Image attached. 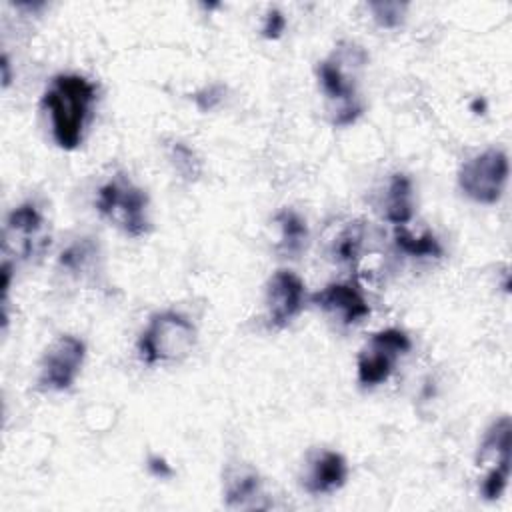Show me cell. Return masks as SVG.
<instances>
[{"label": "cell", "mask_w": 512, "mask_h": 512, "mask_svg": "<svg viewBox=\"0 0 512 512\" xmlns=\"http://www.w3.org/2000/svg\"><path fill=\"white\" fill-rule=\"evenodd\" d=\"M196 344L194 324L180 312L164 310L150 318L138 338V354L146 364L182 360Z\"/></svg>", "instance_id": "obj_2"}, {"label": "cell", "mask_w": 512, "mask_h": 512, "mask_svg": "<svg viewBox=\"0 0 512 512\" xmlns=\"http://www.w3.org/2000/svg\"><path fill=\"white\" fill-rule=\"evenodd\" d=\"M94 100L96 88L86 76L68 72L52 78L42 104L50 116L52 138L60 148L74 150L80 146Z\"/></svg>", "instance_id": "obj_1"}, {"label": "cell", "mask_w": 512, "mask_h": 512, "mask_svg": "<svg viewBox=\"0 0 512 512\" xmlns=\"http://www.w3.org/2000/svg\"><path fill=\"white\" fill-rule=\"evenodd\" d=\"M92 256H94V246L88 240H82V242H76V244L68 246L60 254V266L70 270V272H80L88 266Z\"/></svg>", "instance_id": "obj_19"}, {"label": "cell", "mask_w": 512, "mask_h": 512, "mask_svg": "<svg viewBox=\"0 0 512 512\" xmlns=\"http://www.w3.org/2000/svg\"><path fill=\"white\" fill-rule=\"evenodd\" d=\"M96 208L128 236H144L150 228L148 198L144 190L120 174L98 188Z\"/></svg>", "instance_id": "obj_3"}, {"label": "cell", "mask_w": 512, "mask_h": 512, "mask_svg": "<svg viewBox=\"0 0 512 512\" xmlns=\"http://www.w3.org/2000/svg\"><path fill=\"white\" fill-rule=\"evenodd\" d=\"M280 226V242H282V248L288 252V254H298L304 244H306V238H308V228H306V222L304 218L294 212V210H280L274 218Z\"/></svg>", "instance_id": "obj_15"}, {"label": "cell", "mask_w": 512, "mask_h": 512, "mask_svg": "<svg viewBox=\"0 0 512 512\" xmlns=\"http://www.w3.org/2000/svg\"><path fill=\"white\" fill-rule=\"evenodd\" d=\"M508 182V156L504 150H484L460 166L458 186L478 204H496Z\"/></svg>", "instance_id": "obj_4"}, {"label": "cell", "mask_w": 512, "mask_h": 512, "mask_svg": "<svg viewBox=\"0 0 512 512\" xmlns=\"http://www.w3.org/2000/svg\"><path fill=\"white\" fill-rule=\"evenodd\" d=\"M348 478L346 458L334 450H322L316 454L308 466L304 488L308 494H330L344 486Z\"/></svg>", "instance_id": "obj_12"}, {"label": "cell", "mask_w": 512, "mask_h": 512, "mask_svg": "<svg viewBox=\"0 0 512 512\" xmlns=\"http://www.w3.org/2000/svg\"><path fill=\"white\" fill-rule=\"evenodd\" d=\"M170 160L184 178L194 180L200 174V162H198L196 154L184 142H172Z\"/></svg>", "instance_id": "obj_18"}, {"label": "cell", "mask_w": 512, "mask_h": 512, "mask_svg": "<svg viewBox=\"0 0 512 512\" xmlns=\"http://www.w3.org/2000/svg\"><path fill=\"white\" fill-rule=\"evenodd\" d=\"M484 108H486V102H484V100L476 98V100L472 102V110H474V112H478V110H484Z\"/></svg>", "instance_id": "obj_25"}, {"label": "cell", "mask_w": 512, "mask_h": 512, "mask_svg": "<svg viewBox=\"0 0 512 512\" xmlns=\"http://www.w3.org/2000/svg\"><path fill=\"white\" fill-rule=\"evenodd\" d=\"M394 242L404 254H410V256L438 258L442 254V246H440V242L436 240V236L432 232H424L420 236H414L404 226H398L396 232H394Z\"/></svg>", "instance_id": "obj_16"}, {"label": "cell", "mask_w": 512, "mask_h": 512, "mask_svg": "<svg viewBox=\"0 0 512 512\" xmlns=\"http://www.w3.org/2000/svg\"><path fill=\"white\" fill-rule=\"evenodd\" d=\"M346 52L338 50L330 58L318 64V82L322 86L324 96L332 104V124L348 126L358 120L364 112V104L360 102L354 74L348 72Z\"/></svg>", "instance_id": "obj_5"}, {"label": "cell", "mask_w": 512, "mask_h": 512, "mask_svg": "<svg viewBox=\"0 0 512 512\" xmlns=\"http://www.w3.org/2000/svg\"><path fill=\"white\" fill-rule=\"evenodd\" d=\"M222 96H224V88L220 84H210L194 94V102L202 112H208L222 102Z\"/></svg>", "instance_id": "obj_21"}, {"label": "cell", "mask_w": 512, "mask_h": 512, "mask_svg": "<svg viewBox=\"0 0 512 512\" xmlns=\"http://www.w3.org/2000/svg\"><path fill=\"white\" fill-rule=\"evenodd\" d=\"M412 342L400 328H384L372 334L370 342L358 356V382L362 386H378L386 382L396 366V360L410 350Z\"/></svg>", "instance_id": "obj_6"}, {"label": "cell", "mask_w": 512, "mask_h": 512, "mask_svg": "<svg viewBox=\"0 0 512 512\" xmlns=\"http://www.w3.org/2000/svg\"><path fill=\"white\" fill-rule=\"evenodd\" d=\"M86 358V344L72 334L58 336L44 352L40 362L38 384L44 390H68L80 374Z\"/></svg>", "instance_id": "obj_7"}, {"label": "cell", "mask_w": 512, "mask_h": 512, "mask_svg": "<svg viewBox=\"0 0 512 512\" xmlns=\"http://www.w3.org/2000/svg\"><path fill=\"white\" fill-rule=\"evenodd\" d=\"M510 418H498L484 434L480 444V462L488 464L480 492L486 500H496L504 494L510 478Z\"/></svg>", "instance_id": "obj_8"}, {"label": "cell", "mask_w": 512, "mask_h": 512, "mask_svg": "<svg viewBox=\"0 0 512 512\" xmlns=\"http://www.w3.org/2000/svg\"><path fill=\"white\" fill-rule=\"evenodd\" d=\"M312 304L336 314L344 324H356L370 314V306L362 292L346 282H334L312 294Z\"/></svg>", "instance_id": "obj_11"}, {"label": "cell", "mask_w": 512, "mask_h": 512, "mask_svg": "<svg viewBox=\"0 0 512 512\" xmlns=\"http://www.w3.org/2000/svg\"><path fill=\"white\" fill-rule=\"evenodd\" d=\"M262 480L254 468L248 464L234 466L226 472L224 480V498L228 506H246L260 496Z\"/></svg>", "instance_id": "obj_14"}, {"label": "cell", "mask_w": 512, "mask_h": 512, "mask_svg": "<svg viewBox=\"0 0 512 512\" xmlns=\"http://www.w3.org/2000/svg\"><path fill=\"white\" fill-rule=\"evenodd\" d=\"M0 66H2V86L6 88L10 84V60H8L6 54L2 56V64Z\"/></svg>", "instance_id": "obj_24"}, {"label": "cell", "mask_w": 512, "mask_h": 512, "mask_svg": "<svg viewBox=\"0 0 512 512\" xmlns=\"http://www.w3.org/2000/svg\"><path fill=\"white\" fill-rule=\"evenodd\" d=\"M364 240V226L360 222H350L344 226L332 242V254L338 262H354L360 254Z\"/></svg>", "instance_id": "obj_17"}, {"label": "cell", "mask_w": 512, "mask_h": 512, "mask_svg": "<svg viewBox=\"0 0 512 512\" xmlns=\"http://www.w3.org/2000/svg\"><path fill=\"white\" fill-rule=\"evenodd\" d=\"M414 212V198H412V182L406 174L396 172L392 174L384 198V216L388 222L396 226H404Z\"/></svg>", "instance_id": "obj_13"}, {"label": "cell", "mask_w": 512, "mask_h": 512, "mask_svg": "<svg viewBox=\"0 0 512 512\" xmlns=\"http://www.w3.org/2000/svg\"><path fill=\"white\" fill-rule=\"evenodd\" d=\"M4 240L6 248L20 258H32L46 248L50 242L46 220L34 202H24L8 214Z\"/></svg>", "instance_id": "obj_9"}, {"label": "cell", "mask_w": 512, "mask_h": 512, "mask_svg": "<svg viewBox=\"0 0 512 512\" xmlns=\"http://www.w3.org/2000/svg\"><path fill=\"white\" fill-rule=\"evenodd\" d=\"M148 470L150 474H154L156 478H170L174 474L172 466L162 458V456H150L148 458Z\"/></svg>", "instance_id": "obj_23"}, {"label": "cell", "mask_w": 512, "mask_h": 512, "mask_svg": "<svg viewBox=\"0 0 512 512\" xmlns=\"http://www.w3.org/2000/svg\"><path fill=\"white\" fill-rule=\"evenodd\" d=\"M284 28H286L284 14L280 10H276V8L268 10V14L264 18V24H262V36L268 38V40H276V38L282 36Z\"/></svg>", "instance_id": "obj_22"}, {"label": "cell", "mask_w": 512, "mask_h": 512, "mask_svg": "<svg viewBox=\"0 0 512 512\" xmlns=\"http://www.w3.org/2000/svg\"><path fill=\"white\" fill-rule=\"evenodd\" d=\"M304 282L292 270H276L266 286V306L272 326L292 322L304 306Z\"/></svg>", "instance_id": "obj_10"}, {"label": "cell", "mask_w": 512, "mask_h": 512, "mask_svg": "<svg viewBox=\"0 0 512 512\" xmlns=\"http://www.w3.org/2000/svg\"><path fill=\"white\" fill-rule=\"evenodd\" d=\"M368 8H370L378 26L396 28L404 18L406 4H400V2H370Z\"/></svg>", "instance_id": "obj_20"}]
</instances>
